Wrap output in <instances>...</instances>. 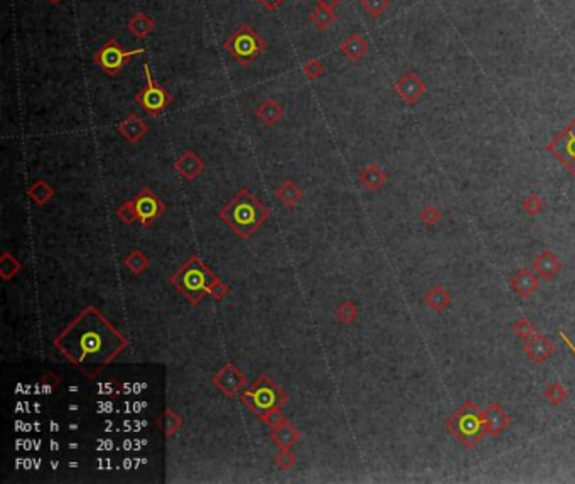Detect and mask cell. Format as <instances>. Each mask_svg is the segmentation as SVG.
<instances>
[{
  "label": "cell",
  "instance_id": "cell-1",
  "mask_svg": "<svg viewBox=\"0 0 575 484\" xmlns=\"http://www.w3.org/2000/svg\"><path fill=\"white\" fill-rule=\"evenodd\" d=\"M59 355L88 380L118 358L130 346L129 337L115 328L95 306H86L52 339Z\"/></svg>",
  "mask_w": 575,
  "mask_h": 484
},
{
  "label": "cell",
  "instance_id": "cell-2",
  "mask_svg": "<svg viewBox=\"0 0 575 484\" xmlns=\"http://www.w3.org/2000/svg\"><path fill=\"white\" fill-rule=\"evenodd\" d=\"M169 282L191 306H198L206 297H211L214 302H223L230 292V287L198 255H191L172 273Z\"/></svg>",
  "mask_w": 575,
  "mask_h": 484
},
{
  "label": "cell",
  "instance_id": "cell-3",
  "mask_svg": "<svg viewBox=\"0 0 575 484\" xmlns=\"http://www.w3.org/2000/svg\"><path fill=\"white\" fill-rule=\"evenodd\" d=\"M218 216L238 238L250 240L270 218V209L248 187H242L220 209Z\"/></svg>",
  "mask_w": 575,
  "mask_h": 484
},
{
  "label": "cell",
  "instance_id": "cell-4",
  "mask_svg": "<svg viewBox=\"0 0 575 484\" xmlns=\"http://www.w3.org/2000/svg\"><path fill=\"white\" fill-rule=\"evenodd\" d=\"M240 401L258 419L269 412L282 408L289 401L287 392L269 375H262L251 385H248L240 395Z\"/></svg>",
  "mask_w": 575,
  "mask_h": 484
},
{
  "label": "cell",
  "instance_id": "cell-5",
  "mask_svg": "<svg viewBox=\"0 0 575 484\" xmlns=\"http://www.w3.org/2000/svg\"><path fill=\"white\" fill-rule=\"evenodd\" d=\"M446 427L447 432L456 437L466 449H474L486 435L483 410H479L472 400L466 401L456 414L450 415Z\"/></svg>",
  "mask_w": 575,
  "mask_h": 484
},
{
  "label": "cell",
  "instance_id": "cell-6",
  "mask_svg": "<svg viewBox=\"0 0 575 484\" xmlns=\"http://www.w3.org/2000/svg\"><path fill=\"white\" fill-rule=\"evenodd\" d=\"M223 46L233 61H236L242 66H248L253 61H257L265 52L266 41L262 36H258L253 31V28L245 22L224 41Z\"/></svg>",
  "mask_w": 575,
  "mask_h": 484
},
{
  "label": "cell",
  "instance_id": "cell-7",
  "mask_svg": "<svg viewBox=\"0 0 575 484\" xmlns=\"http://www.w3.org/2000/svg\"><path fill=\"white\" fill-rule=\"evenodd\" d=\"M147 51L145 48H138V50H123L118 44V41L108 39L103 46L100 48L98 51L93 54V61L96 63L101 67L103 73H107L108 76H116L120 71L125 66L130 65L132 58L137 54H144Z\"/></svg>",
  "mask_w": 575,
  "mask_h": 484
},
{
  "label": "cell",
  "instance_id": "cell-8",
  "mask_svg": "<svg viewBox=\"0 0 575 484\" xmlns=\"http://www.w3.org/2000/svg\"><path fill=\"white\" fill-rule=\"evenodd\" d=\"M144 71H145V85H144V88L135 95V101L140 105V108L145 112V114L152 115V117H157V115L163 114L165 108L174 101V96H172L163 85H159L156 80H154L152 73H150L149 63H145L144 65Z\"/></svg>",
  "mask_w": 575,
  "mask_h": 484
},
{
  "label": "cell",
  "instance_id": "cell-9",
  "mask_svg": "<svg viewBox=\"0 0 575 484\" xmlns=\"http://www.w3.org/2000/svg\"><path fill=\"white\" fill-rule=\"evenodd\" d=\"M547 151L575 178V118L548 142Z\"/></svg>",
  "mask_w": 575,
  "mask_h": 484
},
{
  "label": "cell",
  "instance_id": "cell-10",
  "mask_svg": "<svg viewBox=\"0 0 575 484\" xmlns=\"http://www.w3.org/2000/svg\"><path fill=\"white\" fill-rule=\"evenodd\" d=\"M211 385L227 399H236L247 388V375L233 363H227L211 378Z\"/></svg>",
  "mask_w": 575,
  "mask_h": 484
},
{
  "label": "cell",
  "instance_id": "cell-11",
  "mask_svg": "<svg viewBox=\"0 0 575 484\" xmlns=\"http://www.w3.org/2000/svg\"><path fill=\"white\" fill-rule=\"evenodd\" d=\"M134 204L135 209H137L138 223L145 228L152 227L167 211V204L149 187H142L140 193L135 196Z\"/></svg>",
  "mask_w": 575,
  "mask_h": 484
},
{
  "label": "cell",
  "instance_id": "cell-12",
  "mask_svg": "<svg viewBox=\"0 0 575 484\" xmlns=\"http://www.w3.org/2000/svg\"><path fill=\"white\" fill-rule=\"evenodd\" d=\"M395 95L398 96L405 105L413 107L424 98L427 93V85L422 78L413 71H405L393 85Z\"/></svg>",
  "mask_w": 575,
  "mask_h": 484
},
{
  "label": "cell",
  "instance_id": "cell-13",
  "mask_svg": "<svg viewBox=\"0 0 575 484\" xmlns=\"http://www.w3.org/2000/svg\"><path fill=\"white\" fill-rule=\"evenodd\" d=\"M523 351H525V355L528 356L530 361L536 363V365H542V363L548 361V359L555 355L557 348H555L554 341L548 339L547 336H543V334H540V333H535L525 343Z\"/></svg>",
  "mask_w": 575,
  "mask_h": 484
},
{
  "label": "cell",
  "instance_id": "cell-14",
  "mask_svg": "<svg viewBox=\"0 0 575 484\" xmlns=\"http://www.w3.org/2000/svg\"><path fill=\"white\" fill-rule=\"evenodd\" d=\"M483 417L486 434L491 437H499L511 425V415L496 401L483 410Z\"/></svg>",
  "mask_w": 575,
  "mask_h": 484
},
{
  "label": "cell",
  "instance_id": "cell-15",
  "mask_svg": "<svg viewBox=\"0 0 575 484\" xmlns=\"http://www.w3.org/2000/svg\"><path fill=\"white\" fill-rule=\"evenodd\" d=\"M205 167H206L205 160H202L196 152L191 151V149L184 151L174 162V169L179 172V174H181V178L184 179V181H187V182L196 181L199 176L202 174Z\"/></svg>",
  "mask_w": 575,
  "mask_h": 484
},
{
  "label": "cell",
  "instance_id": "cell-16",
  "mask_svg": "<svg viewBox=\"0 0 575 484\" xmlns=\"http://www.w3.org/2000/svg\"><path fill=\"white\" fill-rule=\"evenodd\" d=\"M116 132L122 135V138H125L127 142H130V144H137L150 132V129L137 114H130L129 117H125L116 125Z\"/></svg>",
  "mask_w": 575,
  "mask_h": 484
},
{
  "label": "cell",
  "instance_id": "cell-17",
  "mask_svg": "<svg viewBox=\"0 0 575 484\" xmlns=\"http://www.w3.org/2000/svg\"><path fill=\"white\" fill-rule=\"evenodd\" d=\"M510 288L514 294L520 295V297L528 299L530 295H533L540 288L539 275L530 272L528 269H520L510 279Z\"/></svg>",
  "mask_w": 575,
  "mask_h": 484
},
{
  "label": "cell",
  "instance_id": "cell-18",
  "mask_svg": "<svg viewBox=\"0 0 575 484\" xmlns=\"http://www.w3.org/2000/svg\"><path fill=\"white\" fill-rule=\"evenodd\" d=\"M368 50H370L368 41L358 32L349 34L343 43L339 44L341 54H343L348 61L355 63V65H358V63L363 61L364 56L368 54Z\"/></svg>",
  "mask_w": 575,
  "mask_h": 484
},
{
  "label": "cell",
  "instance_id": "cell-19",
  "mask_svg": "<svg viewBox=\"0 0 575 484\" xmlns=\"http://www.w3.org/2000/svg\"><path fill=\"white\" fill-rule=\"evenodd\" d=\"M533 270L539 277L543 280H552L558 275L562 270V262H560L558 255L550 250H543L539 257L533 260Z\"/></svg>",
  "mask_w": 575,
  "mask_h": 484
},
{
  "label": "cell",
  "instance_id": "cell-20",
  "mask_svg": "<svg viewBox=\"0 0 575 484\" xmlns=\"http://www.w3.org/2000/svg\"><path fill=\"white\" fill-rule=\"evenodd\" d=\"M386 181H388V174L377 162L370 164L359 172V184L370 193H377L385 186Z\"/></svg>",
  "mask_w": 575,
  "mask_h": 484
},
{
  "label": "cell",
  "instance_id": "cell-21",
  "mask_svg": "<svg viewBox=\"0 0 575 484\" xmlns=\"http://www.w3.org/2000/svg\"><path fill=\"white\" fill-rule=\"evenodd\" d=\"M255 115H257V118L260 120L263 125L273 127L284 118V107L275 98H266L258 105Z\"/></svg>",
  "mask_w": 575,
  "mask_h": 484
},
{
  "label": "cell",
  "instance_id": "cell-22",
  "mask_svg": "<svg viewBox=\"0 0 575 484\" xmlns=\"http://www.w3.org/2000/svg\"><path fill=\"white\" fill-rule=\"evenodd\" d=\"M270 439L279 445V449H292L297 442L300 441V432L297 430L294 423H291L287 420V422H284L282 425L272 429Z\"/></svg>",
  "mask_w": 575,
  "mask_h": 484
},
{
  "label": "cell",
  "instance_id": "cell-23",
  "mask_svg": "<svg viewBox=\"0 0 575 484\" xmlns=\"http://www.w3.org/2000/svg\"><path fill=\"white\" fill-rule=\"evenodd\" d=\"M450 301H452L450 292L446 287H442V285H434L427 292L426 297H424V304L430 307L432 311H435V313H444L447 307L450 306Z\"/></svg>",
  "mask_w": 575,
  "mask_h": 484
},
{
  "label": "cell",
  "instance_id": "cell-24",
  "mask_svg": "<svg viewBox=\"0 0 575 484\" xmlns=\"http://www.w3.org/2000/svg\"><path fill=\"white\" fill-rule=\"evenodd\" d=\"M157 425H159V429L163 430L165 439H171L172 435L181 432V429L184 427V420L178 412L172 410L171 407H167L163 412V415H160L159 420H157Z\"/></svg>",
  "mask_w": 575,
  "mask_h": 484
},
{
  "label": "cell",
  "instance_id": "cell-25",
  "mask_svg": "<svg viewBox=\"0 0 575 484\" xmlns=\"http://www.w3.org/2000/svg\"><path fill=\"white\" fill-rule=\"evenodd\" d=\"M275 198L280 204L292 208L304 200V191L294 181H285L275 189Z\"/></svg>",
  "mask_w": 575,
  "mask_h": 484
},
{
  "label": "cell",
  "instance_id": "cell-26",
  "mask_svg": "<svg viewBox=\"0 0 575 484\" xmlns=\"http://www.w3.org/2000/svg\"><path fill=\"white\" fill-rule=\"evenodd\" d=\"M127 28H129V32L132 34V36L138 37V39H147L150 34L154 32L156 24H154V19L147 16V14L138 12L130 17Z\"/></svg>",
  "mask_w": 575,
  "mask_h": 484
},
{
  "label": "cell",
  "instance_id": "cell-27",
  "mask_svg": "<svg viewBox=\"0 0 575 484\" xmlns=\"http://www.w3.org/2000/svg\"><path fill=\"white\" fill-rule=\"evenodd\" d=\"M28 196L31 198L36 204L44 206L56 196V191L54 187H52L51 184H48V181H44V179H36V181L29 186Z\"/></svg>",
  "mask_w": 575,
  "mask_h": 484
},
{
  "label": "cell",
  "instance_id": "cell-28",
  "mask_svg": "<svg viewBox=\"0 0 575 484\" xmlns=\"http://www.w3.org/2000/svg\"><path fill=\"white\" fill-rule=\"evenodd\" d=\"M309 19L319 31H328L331 25L337 21V14L334 12V9H331V7L317 6L313 12L309 14Z\"/></svg>",
  "mask_w": 575,
  "mask_h": 484
},
{
  "label": "cell",
  "instance_id": "cell-29",
  "mask_svg": "<svg viewBox=\"0 0 575 484\" xmlns=\"http://www.w3.org/2000/svg\"><path fill=\"white\" fill-rule=\"evenodd\" d=\"M122 264H123V267L129 270L130 273H134V275H142V273L149 269L150 260L147 255H145L142 250H134V251H130L125 258H123Z\"/></svg>",
  "mask_w": 575,
  "mask_h": 484
},
{
  "label": "cell",
  "instance_id": "cell-30",
  "mask_svg": "<svg viewBox=\"0 0 575 484\" xmlns=\"http://www.w3.org/2000/svg\"><path fill=\"white\" fill-rule=\"evenodd\" d=\"M21 270H22L21 262H19L12 253L3 251L2 257H0V277H2V280L9 282V280H12L14 277L21 273Z\"/></svg>",
  "mask_w": 575,
  "mask_h": 484
},
{
  "label": "cell",
  "instance_id": "cell-31",
  "mask_svg": "<svg viewBox=\"0 0 575 484\" xmlns=\"http://www.w3.org/2000/svg\"><path fill=\"white\" fill-rule=\"evenodd\" d=\"M359 317V307L358 304L351 299H346L336 307V319L341 322V324H355L356 319Z\"/></svg>",
  "mask_w": 575,
  "mask_h": 484
},
{
  "label": "cell",
  "instance_id": "cell-32",
  "mask_svg": "<svg viewBox=\"0 0 575 484\" xmlns=\"http://www.w3.org/2000/svg\"><path fill=\"white\" fill-rule=\"evenodd\" d=\"M543 399L552 405V407H558L563 401L569 399V390L565 388L560 381H552L543 392Z\"/></svg>",
  "mask_w": 575,
  "mask_h": 484
},
{
  "label": "cell",
  "instance_id": "cell-33",
  "mask_svg": "<svg viewBox=\"0 0 575 484\" xmlns=\"http://www.w3.org/2000/svg\"><path fill=\"white\" fill-rule=\"evenodd\" d=\"M359 3L371 19H379L390 9V0H362Z\"/></svg>",
  "mask_w": 575,
  "mask_h": 484
},
{
  "label": "cell",
  "instance_id": "cell-34",
  "mask_svg": "<svg viewBox=\"0 0 575 484\" xmlns=\"http://www.w3.org/2000/svg\"><path fill=\"white\" fill-rule=\"evenodd\" d=\"M116 216H118V220L122 221L123 224H127V227H132V224L138 223L137 209H135L134 201L123 202V204L116 209Z\"/></svg>",
  "mask_w": 575,
  "mask_h": 484
},
{
  "label": "cell",
  "instance_id": "cell-35",
  "mask_svg": "<svg viewBox=\"0 0 575 484\" xmlns=\"http://www.w3.org/2000/svg\"><path fill=\"white\" fill-rule=\"evenodd\" d=\"M521 209H523L528 216H539L540 213L543 211V200L535 193L528 194V196L521 201Z\"/></svg>",
  "mask_w": 575,
  "mask_h": 484
},
{
  "label": "cell",
  "instance_id": "cell-36",
  "mask_svg": "<svg viewBox=\"0 0 575 484\" xmlns=\"http://www.w3.org/2000/svg\"><path fill=\"white\" fill-rule=\"evenodd\" d=\"M513 333H514V336L520 337V339L528 341L530 337L536 333V328L528 317H521L513 324Z\"/></svg>",
  "mask_w": 575,
  "mask_h": 484
},
{
  "label": "cell",
  "instance_id": "cell-37",
  "mask_svg": "<svg viewBox=\"0 0 575 484\" xmlns=\"http://www.w3.org/2000/svg\"><path fill=\"white\" fill-rule=\"evenodd\" d=\"M273 464L280 469V471H291L295 466V456L291 449H280L279 452L273 456Z\"/></svg>",
  "mask_w": 575,
  "mask_h": 484
},
{
  "label": "cell",
  "instance_id": "cell-38",
  "mask_svg": "<svg viewBox=\"0 0 575 484\" xmlns=\"http://www.w3.org/2000/svg\"><path fill=\"white\" fill-rule=\"evenodd\" d=\"M302 71L304 74H306V78L309 81H317L319 78L324 74V65H322L321 61H319L317 58H311L309 61L306 63V65L302 66Z\"/></svg>",
  "mask_w": 575,
  "mask_h": 484
},
{
  "label": "cell",
  "instance_id": "cell-39",
  "mask_svg": "<svg viewBox=\"0 0 575 484\" xmlns=\"http://www.w3.org/2000/svg\"><path fill=\"white\" fill-rule=\"evenodd\" d=\"M419 220L427 227H435L442 220V211L435 208L434 204H427L422 211L419 213Z\"/></svg>",
  "mask_w": 575,
  "mask_h": 484
},
{
  "label": "cell",
  "instance_id": "cell-40",
  "mask_svg": "<svg viewBox=\"0 0 575 484\" xmlns=\"http://www.w3.org/2000/svg\"><path fill=\"white\" fill-rule=\"evenodd\" d=\"M260 420L263 423H265V425L270 427V430L282 425L284 422H287V419H285V415L282 414L280 408H277V410H272V412H269V414L262 415Z\"/></svg>",
  "mask_w": 575,
  "mask_h": 484
},
{
  "label": "cell",
  "instance_id": "cell-41",
  "mask_svg": "<svg viewBox=\"0 0 575 484\" xmlns=\"http://www.w3.org/2000/svg\"><path fill=\"white\" fill-rule=\"evenodd\" d=\"M43 385H44V388L48 390V392H52V390L58 388L59 377H58V375H54V373H46L43 377Z\"/></svg>",
  "mask_w": 575,
  "mask_h": 484
},
{
  "label": "cell",
  "instance_id": "cell-42",
  "mask_svg": "<svg viewBox=\"0 0 575 484\" xmlns=\"http://www.w3.org/2000/svg\"><path fill=\"white\" fill-rule=\"evenodd\" d=\"M258 3L263 7L265 10H269V12H275L277 9H280L282 6L285 3V0H257Z\"/></svg>",
  "mask_w": 575,
  "mask_h": 484
},
{
  "label": "cell",
  "instance_id": "cell-43",
  "mask_svg": "<svg viewBox=\"0 0 575 484\" xmlns=\"http://www.w3.org/2000/svg\"><path fill=\"white\" fill-rule=\"evenodd\" d=\"M314 2L317 3V6H326V7H331V9H334V7L339 6L343 0H314Z\"/></svg>",
  "mask_w": 575,
  "mask_h": 484
},
{
  "label": "cell",
  "instance_id": "cell-44",
  "mask_svg": "<svg viewBox=\"0 0 575 484\" xmlns=\"http://www.w3.org/2000/svg\"><path fill=\"white\" fill-rule=\"evenodd\" d=\"M558 334H560V337H562V339H563V343H565V344H567V346H569V350H570V353H572V355L575 356V344H574V343H572V341H570V339H569V337H567V336H565V334H563V333H560V331H558Z\"/></svg>",
  "mask_w": 575,
  "mask_h": 484
},
{
  "label": "cell",
  "instance_id": "cell-45",
  "mask_svg": "<svg viewBox=\"0 0 575 484\" xmlns=\"http://www.w3.org/2000/svg\"><path fill=\"white\" fill-rule=\"evenodd\" d=\"M50 2H51V3H54V6H58V3H61L63 0H50Z\"/></svg>",
  "mask_w": 575,
  "mask_h": 484
}]
</instances>
